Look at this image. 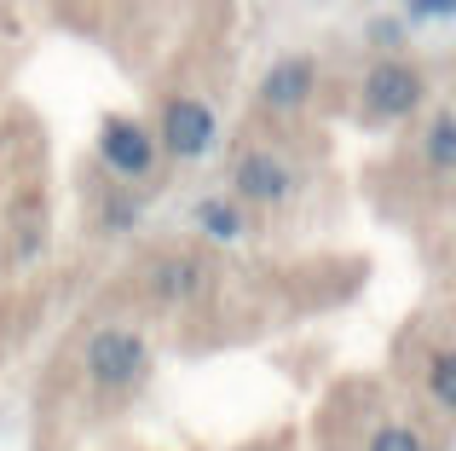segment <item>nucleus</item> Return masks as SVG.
Here are the masks:
<instances>
[{
    "instance_id": "f257e3e1",
    "label": "nucleus",
    "mask_w": 456,
    "mask_h": 451,
    "mask_svg": "<svg viewBox=\"0 0 456 451\" xmlns=\"http://www.w3.org/2000/svg\"><path fill=\"white\" fill-rule=\"evenodd\" d=\"M87 376L99 388H134L139 376L151 371V348H145V336L139 330H93L87 336Z\"/></svg>"
},
{
    "instance_id": "f03ea898",
    "label": "nucleus",
    "mask_w": 456,
    "mask_h": 451,
    "mask_svg": "<svg viewBox=\"0 0 456 451\" xmlns=\"http://www.w3.org/2000/svg\"><path fill=\"white\" fill-rule=\"evenodd\" d=\"M428 99V81L416 64H404V58H381V64H370L364 76V111L381 116V122H399V116L422 111Z\"/></svg>"
},
{
    "instance_id": "7ed1b4c3",
    "label": "nucleus",
    "mask_w": 456,
    "mask_h": 451,
    "mask_svg": "<svg viewBox=\"0 0 456 451\" xmlns=\"http://www.w3.org/2000/svg\"><path fill=\"white\" fill-rule=\"evenodd\" d=\"M99 157H104V168H110L116 180H145L156 168V139L139 122L116 116V122H104V134H99Z\"/></svg>"
},
{
    "instance_id": "20e7f679",
    "label": "nucleus",
    "mask_w": 456,
    "mask_h": 451,
    "mask_svg": "<svg viewBox=\"0 0 456 451\" xmlns=\"http://www.w3.org/2000/svg\"><path fill=\"white\" fill-rule=\"evenodd\" d=\"M162 145L174 157H202L214 145V111L202 99H167L162 104Z\"/></svg>"
},
{
    "instance_id": "39448f33",
    "label": "nucleus",
    "mask_w": 456,
    "mask_h": 451,
    "mask_svg": "<svg viewBox=\"0 0 456 451\" xmlns=\"http://www.w3.org/2000/svg\"><path fill=\"white\" fill-rule=\"evenodd\" d=\"M289 192H295V174L278 151H248L237 162V197L243 203H283Z\"/></svg>"
},
{
    "instance_id": "423d86ee",
    "label": "nucleus",
    "mask_w": 456,
    "mask_h": 451,
    "mask_svg": "<svg viewBox=\"0 0 456 451\" xmlns=\"http://www.w3.org/2000/svg\"><path fill=\"white\" fill-rule=\"evenodd\" d=\"M312 87H318V64H312V58H283V64H272L266 81H260V104L278 111V116H295L312 99Z\"/></svg>"
},
{
    "instance_id": "0eeeda50",
    "label": "nucleus",
    "mask_w": 456,
    "mask_h": 451,
    "mask_svg": "<svg viewBox=\"0 0 456 451\" xmlns=\"http://www.w3.org/2000/svg\"><path fill=\"white\" fill-rule=\"evenodd\" d=\"M208 290V266L197 255H162L151 266V295L156 301H191Z\"/></svg>"
},
{
    "instance_id": "6e6552de",
    "label": "nucleus",
    "mask_w": 456,
    "mask_h": 451,
    "mask_svg": "<svg viewBox=\"0 0 456 451\" xmlns=\"http://www.w3.org/2000/svg\"><path fill=\"white\" fill-rule=\"evenodd\" d=\"M197 226L214 237V243H237V237H243V209L225 203V197H202V203H197Z\"/></svg>"
},
{
    "instance_id": "1a4fd4ad",
    "label": "nucleus",
    "mask_w": 456,
    "mask_h": 451,
    "mask_svg": "<svg viewBox=\"0 0 456 451\" xmlns=\"http://www.w3.org/2000/svg\"><path fill=\"white\" fill-rule=\"evenodd\" d=\"M451 162H456V116H451V111H439V116H434V127H428V168L445 174Z\"/></svg>"
},
{
    "instance_id": "9d476101",
    "label": "nucleus",
    "mask_w": 456,
    "mask_h": 451,
    "mask_svg": "<svg viewBox=\"0 0 456 451\" xmlns=\"http://www.w3.org/2000/svg\"><path fill=\"white\" fill-rule=\"evenodd\" d=\"M139 215H145V197L139 192H110L104 197V226H110V232H134Z\"/></svg>"
},
{
    "instance_id": "9b49d317",
    "label": "nucleus",
    "mask_w": 456,
    "mask_h": 451,
    "mask_svg": "<svg viewBox=\"0 0 456 451\" xmlns=\"http://www.w3.org/2000/svg\"><path fill=\"white\" fill-rule=\"evenodd\" d=\"M428 388H434L439 406H456V353H434V365H428Z\"/></svg>"
},
{
    "instance_id": "f8f14e48",
    "label": "nucleus",
    "mask_w": 456,
    "mask_h": 451,
    "mask_svg": "<svg viewBox=\"0 0 456 451\" xmlns=\"http://www.w3.org/2000/svg\"><path fill=\"white\" fill-rule=\"evenodd\" d=\"M370 451H428V440L416 429H404V422H387V429L370 434Z\"/></svg>"
},
{
    "instance_id": "ddd939ff",
    "label": "nucleus",
    "mask_w": 456,
    "mask_h": 451,
    "mask_svg": "<svg viewBox=\"0 0 456 451\" xmlns=\"http://www.w3.org/2000/svg\"><path fill=\"white\" fill-rule=\"evenodd\" d=\"M411 23H445L451 12H456V0H411Z\"/></svg>"
}]
</instances>
